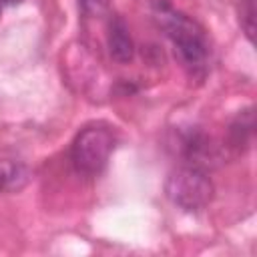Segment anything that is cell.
<instances>
[{
  "label": "cell",
  "mask_w": 257,
  "mask_h": 257,
  "mask_svg": "<svg viewBox=\"0 0 257 257\" xmlns=\"http://www.w3.org/2000/svg\"><path fill=\"white\" fill-rule=\"evenodd\" d=\"M155 18L175 46V54L183 68L191 74H203L207 66V42L203 30L185 14L171 8L167 2L155 4Z\"/></svg>",
  "instance_id": "6da1fadb"
},
{
  "label": "cell",
  "mask_w": 257,
  "mask_h": 257,
  "mask_svg": "<svg viewBox=\"0 0 257 257\" xmlns=\"http://www.w3.org/2000/svg\"><path fill=\"white\" fill-rule=\"evenodd\" d=\"M165 193L173 205L193 213L205 209L213 201L215 187L203 169L187 165L169 173L165 181Z\"/></svg>",
  "instance_id": "7a4b0ae2"
},
{
  "label": "cell",
  "mask_w": 257,
  "mask_h": 257,
  "mask_svg": "<svg viewBox=\"0 0 257 257\" xmlns=\"http://www.w3.org/2000/svg\"><path fill=\"white\" fill-rule=\"evenodd\" d=\"M112 133L104 126H86L82 128L72 143V163L82 175H98L110 153H112Z\"/></svg>",
  "instance_id": "3957f363"
},
{
  "label": "cell",
  "mask_w": 257,
  "mask_h": 257,
  "mask_svg": "<svg viewBox=\"0 0 257 257\" xmlns=\"http://www.w3.org/2000/svg\"><path fill=\"white\" fill-rule=\"evenodd\" d=\"M106 44H108V54L112 56L114 62L128 64L133 60V56H135V44H133V38H131L128 28H126V24H124L122 18H118V16L110 18Z\"/></svg>",
  "instance_id": "277c9868"
},
{
  "label": "cell",
  "mask_w": 257,
  "mask_h": 257,
  "mask_svg": "<svg viewBox=\"0 0 257 257\" xmlns=\"http://www.w3.org/2000/svg\"><path fill=\"white\" fill-rule=\"evenodd\" d=\"M30 181V169L16 159H0V193H18Z\"/></svg>",
  "instance_id": "5b68a950"
},
{
  "label": "cell",
  "mask_w": 257,
  "mask_h": 257,
  "mask_svg": "<svg viewBox=\"0 0 257 257\" xmlns=\"http://www.w3.org/2000/svg\"><path fill=\"white\" fill-rule=\"evenodd\" d=\"M253 126H255V122H253V110L247 108V110L239 112V116L233 120V124L229 128V141H231V145L237 147V149L247 147V143L253 137Z\"/></svg>",
  "instance_id": "8992f818"
},
{
  "label": "cell",
  "mask_w": 257,
  "mask_h": 257,
  "mask_svg": "<svg viewBox=\"0 0 257 257\" xmlns=\"http://www.w3.org/2000/svg\"><path fill=\"white\" fill-rule=\"evenodd\" d=\"M241 28L249 40L255 36V0H241Z\"/></svg>",
  "instance_id": "52a82bcc"
},
{
  "label": "cell",
  "mask_w": 257,
  "mask_h": 257,
  "mask_svg": "<svg viewBox=\"0 0 257 257\" xmlns=\"http://www.w3.org/2000/svg\"><path fill=\"white\" fill-rule=\"evenodd\" d=\"M20 0H0V6H6V4H16Z\"/></svg>",
  "instance_id": "ba28073f"
}]
</instances>
